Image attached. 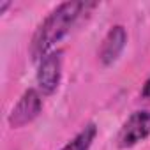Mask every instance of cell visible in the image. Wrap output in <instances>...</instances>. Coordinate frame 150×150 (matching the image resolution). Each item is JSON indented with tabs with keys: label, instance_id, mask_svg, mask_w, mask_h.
I'll return each mask as SVG.
<instances>
[{
	"label": "cell",
	"instance_id": "obj_4",
	"mask_svg": "<svg viewBox=\"0 0 150 150\" xmlns=\"http://www.w3.org/2000/svg\"><path fill=\"white\" fill-rule=\"evenodd\" d=\"M37 90L44 96H51L57 92L62 78V51L48 53L37 67Z\"/></svg>",
	"mask_w": 150,
	"mask_h": 150
},
{
	"label": "cell",
	"instance_id": "obj_2",
	"mask_svg": "<svg viewBox=\"0 0 150 150\" xmlns=\"http://www.w3.org/2000/svg\"><path fill=\"white\" fill-rule=\"evenodd\" d=\"M150 136V110H138L129 115L117 136L118 148H132Z\"/></svg>",
	"mask_w": 150,
	"mask_h": 150
},
{
	"label": "cell",
	"instance_id": "obj_8",
	"mask_svg": "<svg viewBox=\"0 0 150 150\" xmlns=\"http://www.w3.org/2000/svg\"><path fill=\"white\" fill-rule=\"evenodd\" d=\"M9 7H11V2H9V0H2V2H0V14H4Z\"/></svg>",
	"mask_w": 150,
	"mask_h": 150
},
{
	"label": "cell",
	"instance_id": "obj_5",
	"mask_svg": "<svg viewBox=\"0 0 150 150\" xmlns=\"http://www.w3.org/2000/svg\"><path fill=\"white\" fill-rule=\"evenodd\" d=\"M127 44V32L122 25H115L108 30L106 37L101 42L99 48V60L103 65H111L113 62L118 60L122 55L124 48Z\"/></svg>",
	"mask_w": 150,
	"mask_h": 150
},
{
	"label": "cell",
	"instance_id": "obj_1",
	"mask_svg": "<svg viewBox=\"0 0 150 150\" xmlns=\"http://www.w3.org/2000/svg\"><path fill=\"white\" fill-rule=\"evenodd\" d=\"M83 9H87L85 2H71V0L57 6L37 27L28 48L30 58L34 62H41L48 53H51L53 46L71 30Z\"/></svg>",
	"mask_w": 150,
	"mask_h": 150
},
{
	"label": "cell",
	"instance_id": "obj_7",
	"mask_svg": "<svg viewBox=\"0 0 150 150\" xmlns=\"http://www.w3.org/2000/svg\"><path fill=\"white\" fill-rule=\"evenodd\" d=\"M141 97H143L145 101H150V76L146 78V81H145V85H143V88H141Z\"/></svg>",
	"mask_w": 150,
	"mask_h": 150
},
{
	"label": "cell",
	"instance_id": "obj_3",
	"mask_svg": "<svg viewBox=\"0 0 150 150\" xmlns=\"http://www.w3.org/2000/svg\"><path fill=\"white\" fill-rule=\"evenodd\" d=\"M42 110V99H41V92L37 88H28L21 94V97L18 99V103L13 106L7 122L13 129H20L30 122H34Z\"/></svg>",
	"mask_w": 150,
	"mask_h": 150
},
{
	"label": "cell",
	"instance_id": "obj_6",
	"mask_svg": "<svg viewBox=\"0 0 150 150\" xmlns=\"http://www.w3.org/2000/svg\"><path fill=\"white\" fill-rule=\"evenodd\" d=\"M96 136H97V127H96V124L90 122L76 136H74L67 145H64L60 150H90Z\"/></svg>",
	"mask_w": 150,
	"mask_h": 150
}]
</instances>
